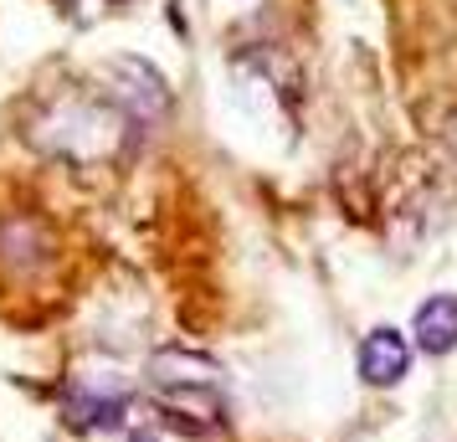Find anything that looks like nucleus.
I'll list each match as a JSON object with an SVG mask.
<instances>
[{"label": "nucleus", "instance_id": "5", "mask_svg": "<svg viewBox=\"0 0 457 442\" xmlns=\"http://www.w3.org/2000/svg\"><path fill=\"white\" fill-rule=\"evenodd\" d=\"M154 391H190V386H221V365L195 350H160L149 360Z\"/></svg>", "mask_w": 457, "mask_h": 442}, {"label": "nucleus", "instance_id": "2", "mask_svg": "<svg viewBox=\"0 0 457 442\" xmlns=\"http://www.w3.org/2000/svg\"><path fill=\"white\" fill-rule=\"evenodd\" d=\"M104 98L113 108H124L134 124H154L170 108L165 78L149 63H139V57H113V63H104Z\"/></svg>", "mask_w": 457, "mask_h": 442}, {"label": "nucleus", "instance_id": "7", "mask_svg": "<svg viewBox=\"0 0 457 442\" xmlns=\"http://www.w3.org/2000/svg\"><path fill=\"white\" fill-rule=\"evenodd\" d=\"M129 442H160V438H154V432H134Z\"/></svg>", "mask_w": 457, "mask_h": 442}, {"label": "nucleus", "instance_id": "6", "mask_svg": "<svg viewBox=\"0 0 457 442\" xmlns=\"http://www.w3.org/2000/svg\"><path fill=\"white\" fill-rule=\"evenodd\" d=\"M411 335L427 355H453L457 350V294H432L411 319Z\"/></svg>", "mask_w": 457, "mask_h": 442}, {"label": "nucleus", "instance_id": "4", "mask_svg": "<svg viewBox=\"0 0 457 442\" xmlns=\"http://www.w3.org/2000/svg\"><path fill=\"white\" fill-rule=\"evenodd\" d=\"M406 365H411V345L401 329H370L365 345H360V376L370 380V386H395V380L406 376Z\"/></svg>", "mask_w": 457, "mask_h": 442}, {"label": "nucleus", "instance_id": "3", "mask_svg": "<svg viewBox=\"0 0 457 442\" xmlns=\"http://www.w3.org/2000/svg\"><path fill=\"white\" fill-rule=\"evenodd\" d=\"M124 412H129V386H124V380L98 386L93 376H83V371H78V380H72V401H67V417H72V427L108 432V427H124Z\"/></svg>", "mask_w": 457, "mask_h": 442}, {"label": "nucleus", "instance_id": "1", "mask_svg": "<svg viewBox=\"0 0 457 442\" xmlns=\"http://www.w3.org/2000/svg\"><path fill=\"white\" fill-rule=\"evenodd\" d=\"M129 129H134V119L108 104L104 93H67L37 113L31 139L46 154H62L72 165H98V160H113L124 149Z\"/></svg>", "mask_w": 457, "mask_h": 442}]
</instances>
